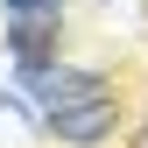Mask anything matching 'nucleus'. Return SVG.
<instances>
[{"instance_id": "nucleus-4", "label": "nucleus", "mask_w": 148, "mask_h": 148, "mask_svg": "<svg viewBox=\"0 0 148 148\" xmlns=\"http://www.w3.org/2000/svg\"><path fill=\"white\" fill-rule=\"evenodd\" d=\"M0 7H7V21H57L64 0H0Z\"/></svg>"}, {"instance_id": "nucleus-1", "label": "nucleus", "mask_w": 148, "mask_h": 148, "mask_svg": "<svg viewBox=\"0 0 148 148\" xmlns=\"http://www.w3.org/2000/svg\"><path fill=\"white\" fill-rule=\"evenodd\" d=\"M14 85L35 99V120L57 113V106H78V99H106V71H78L64 57H42V64H14Z\"/></svg>"}, {"instance_id": "nucleus-2", "label": "nucleus", "mask_w": 148, "mask_h": 148, "mask_svg": "<svg viewBox=\"0 0 148 148\" xmlns=\"http://www.w3.org/2000/svg\"><path fill=\"white\" fill-rule=\"evenodd\" d=\"M35 127H42V134H57L64 148H99V141L120 127V113H113V92H106V99H78V106H57V113H42Z\"/></svg>"}, {"instance_id": "nucleus-3", "label": "nucleus", "mask_w": 148, "mask_h": 148, "mask_svg": "<svg viewBox=\"0 0 148 148\" xmlns=\"http://www.w3.org/2000/svg\"><path fill=\"white\" fill-rule=\"evenodd\" d=\"M7 42H14V64H42L57 49V21H14Z\"/></svg>"}]
</instances>
